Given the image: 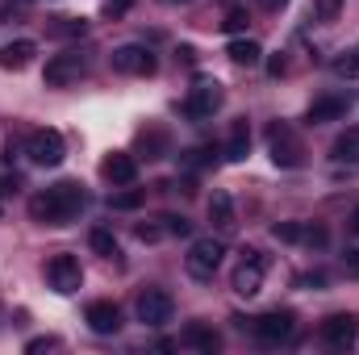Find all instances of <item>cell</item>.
<instances>
[{"mask_svg":"<svg viewBox=\"0 0 359 355\" xmlns=\"http://www.w3.org/2000/svg\"><path fill=\"white\" fill-rule=\"evenodd\" d=\"M222 100H226V92H222L217 80H196V88L188 92V100H184V117L205 121V117H213L222 109Z\"/></svg>","mask_w":359,"mask_h":355,"instance_id":"52a82bcc","label":"cell"},{"mask_svg":"<svg viewBox=\"0 0 359 355\" xmlns=\"http://www.w3.org/2000/svg\"><path fill=\"white\" fill-rule=\"evenodd\" d=\"M292 330H297L292 309H271V314H264V318L251 322V335H255L259 343H268V347L284 343V339H292Z\"/></svg>","mask_w":359,"mask_h":355,"instance_id":"8fae6325","label":"cell"},{"mask_svg":"<svg viewBox=\"0 0 359 355\" xmlns=\"http://www.w3.org/2000/svg\"><path fill=\"white\" fill-rule=\"evenodd\" d=\"M222 255H226L222 239H196L192 251H188V260H184V267H188L192 280H213V272L222 267Z\"/></svg>","mask_w":359,"mask_h":355,"instance_id":"277c9868","label":"cell"},{"mask_svg":"<svg viewBox=\"0 0 359 355\" xmlns=\"http://www.w3.org/2000/svg\"><path fill=\"white\" fill-rule=\"evenodd\" d=\"M271 234H276L280 243H301V234H305V226H301V222H280V226H276Z\"/></svg>","mask_w":359,"mask_h":355,"instance_id":"f1b7e54d","label":"cell"},{"mask_svg":"<svg viewBox=\"0 0 359 355\" xmlns=\"http://www.w3.org/2000/svg\"><path fill=\"white\" fill-rule=\"evenodd\" d=\"M330 159H334V163H359V126L343 130V134L334 138V147H330Z\"/></svg>","mask_w":359,"mask_h":355,"instance_id":"ffe728a7","label":"cell"},{"mask_svg":"<svg viewBox=\"0 0 359 355\" xmlns=\"http://www.w3.org/2000/svg\"><path fill=\"white\" fill-rule=\"evenodd\" d=\"M147 201L142 188H126V192H109V209H138Z\"/></svg>","mask_w":359,"mask_h":355,"instance_id":"cb8c5ba5","label":"cell"},{"mask_svg":"<svg viewBox=\"0 0 359 355\" xmlns=\"http://www.w3.org/2000/svg\"><path fill=\"white\" fill-rule=\"evenodd\" d=\"M46 34H50V38H84V34H88V21H84V17H55V21L46 25Z\"/></svg>","mask_w":359,"mask_h":355,"instance_id":"7402d4cb","label":"cell"},{"mask_svg":"<svg viewBox=\"0 0 359 355\" xmlns=\"http://www.w3.org/2000/svg\"><path fill=\"white\" fill-rule=\"evenodd\" d=\"M264 276H268V255H264V251H247L243 264L234 267L230 284H234L238 297H255V293L264 288Z\"/></svg>","mask_w":359,"mask_h":355,"instance_id":"ba28073f","label":"cell"},{"mask_svg":"<svg viewBox=\"0 0 359 355\" xmlns=\"http://www.w3.org/2000/svg\"><path fill=\"white\" fill-rule=\"evenodd\" d=\"M184 347H192V351H205V355H213L217 347H222V335L217 330H209V326H201V322H192L188 330H184V339H180Z\"/></svg>","mask_w":359,"mask_h":355,"instance_id":"ac0fdd59","label":"cell"},{"mask_svg":"<svg viewBox=\"0 0 359 355\" xmlns=\"http://www.w3.org/2000/svg\"><path fill=\"white\" fill-rule=\"evenodd\" d=\"M134 8V0H104V17H126Z\"/></svg>","mask_w":359,"mask_h":355,"instance_id":"1f68e13d","label":"cell"},{"mask_svg":"<svg viewBox=\"0 0 359 355\" xmlns=\"http://www.w3.org/2000/svg\"><path fill=\"white\" fill-rule=\"evenodd\" d=\"M34 55H38V46H34L29 38L4 42V46H0V67H4V72H25V67L34 63Z\"/></svg>","mask_w":359,"mask_h":355,"instance_id":"2e32d148","label":"cell"},{"mask_svg":"<svg viewBox=\"0 0 359 355\" xmlns=\"http://www.w3.org/2000/svg\"><path fill=\"white\" fill-rule=\"evenodd\" d=\"M334 76H343V80H359V51H347V55L334 59Z\"/></svg>","mask_w":359,"mask_h":355,"instance_id":"d4e9b609","label":"cell"},{"mask_svg":"<svg viewBox=\"0 0 359 355\" xmlns=\"http://www.w3.org/2000/svg\"><path fill=\"white\" fill-rule=\"evenodd\" d=\"M84 72H88V59H84L80 51H63V55L46 59V72H42V80H46L50 88H67V84H76Z\"/></svg>","mask_w":359,"mask_h":355,"instance_id":"8992f818","label":"cell"},{"mask_svg":"<svg viewBox=\"0 0 359 355\" xmlns=\"http://www.w3.org/2000/svg\"><path fill=\"white\" fill-rule=\"evenodd\" d=\"M209 222H213L217 230H230V226H234V201H230V192L217 188V192L209 196Z\"/></svg>","mask_w":359,"mask_h":355,"instance_id":"44dd1931","label":"cell"},{"mask_svg":"<svg viewBox=\"0 0 359 355\" xmlns=\"http://www.w3.org/2000/svg\"><path fill=\"white\" fill-rule=\"evenodd\" d=\"M347 109H351V100H347V96H318V100L309 105L305 121H309V126H322V121H339V117H347Z\"/></svg>","mask_w":359,"mask_h":355,"instance_id":"9a60e30c","label":"cell"},{"mask_svg":"<svg viewBox=\"0 0 359 355\" xmlns=\"http://www.w3.org/2000/svg\"><path fill=\"white\" fill-rule=\"evenodd\" d=\"M84 322L92 326V335H117L121 330V309L113 301H92L84 309Z\"/></svg>","mask_w":359,"mask_h":355,"instance_id":"5bb4252c","label":"cell"},{"mask_svg":"<svg viewBox=\"0 0 359 355\" xmlns=\"http://www.w3.org/2000/svg\"><path fill=\"white\" fill-rule=\"evenodd\" d=\"M100 176L109 180V184H117V188H126V184L138 180V159L126 155V151H113V155L100 159Z\"/></svg>","mask_w":359,"mask_h":355,"instance_id":"4fadbf2b","label":"cell"},{"mask_svg":"<svg viewBox=\"0 0 359 355\" xmlns=\"http://www.w3.org/2000/svg\"><path fill=\"white\" fill-rule=\"evenodd\" d=\"M46 284L55 288V293H63V297H72V293H80V284H84V267L76 255H55L50 264H46Z\"/></svg>","mask_w":359,"mask_h":355,"instance_id":"30bf717a","label":"cell"},{"mask_svg":"<svg viewBox=\"0 0 359 355\" xmlns=\"http://www.w3.org/2000/svg\"><path fill=\"white\" fill-rule=\"evenodd\" d=\"M25 155H29V163H38V168H59L63 159H67V142H63V134L59 130H34L29 138H25Z\"/></svg>","mask_w":359,"mask_h":355,"instance_id":"3957f363","label":"cell"},{"mask_svg":"<svg viewBox=\"0 0 359 355\" xmlns=\"http://www.w3.org/2000/svg\"><path fill=\"white\" fill-rule=\"evenodd\" d=\"M109 63H113V72H121V76H155V55H151V46H138V42H126V46H117L113 55H109Z\"/></svg>","mask_w":359,"mask_h":355,"instance_id":"5b68a950","label":"cell"},{"mask_svg":"<svg viewBox=\"0 0 359 355\" xmlns=\"http://www.w3.org/2000/svg\"><path fill=\"white\" fill-rule=\"evenodd\" d=\"M50 347H59V339H55V335H42V339H29V343H25V351H29V355L50 351Z\"/></svg>","mask_w":359,"mask_h":355,"instance_id":"4dcf8cb0","label":"cell"},{"mask_svg":"<svg viewBox=\"0 0 359 355\" xmlns=\"http://www.w3.org/2000/svg\"><path fill=\"white\" fill-rule=\"evenodd\" d=\"M159 222H163V217H159ZM134 234H138V243H159V239H168V222H163V226L142 222V226H134Z\"/></svg>","mask_w":359,"mask_h":355,"instance_id":"4316f807","label":"cell"},{"mask_svg":"<svg viewBox=\"0 0 359 355\" xmlns=\"http://www.w3.org/2000/svg\"><path fill=\"white\" fill-rule=\"evenodd\" d=\"M301 243H309V247H326V243H330V234H326L322 226H305V234H301Z\"/></svg>","mask_w":359,"mask_h":355,"instance_id":"f546056e","label":"cell"},{"mask_svg":"<svg viewBox=\"0 0 359 355\" xmlns=\"http://www.w3.org/2000/svg\"><path fill=\"white\" fill-rule=\"evenodd\" d=\"M351 230H355V234H359V205H355V209H351Z\"/></svg>","mask_w":359,"mask_h":355,"instance_id":"d590c367","label":"cell"},{"mask_svg":"<svg viewBox=\"0 0 359 355\" xmlns=\"http://www.w3.org/2000/svg\"><path fill=\"white\" fill-rule=\"evenodd\" d=\"M84 205H88V192L80 188V180H59L46 192L29 196V217L42 222V226H67V222L80 217Z\"/></svg>","mask_w":359,"mask_h":355,"instance_id":"6da1fadb","label":"cell"},{"mask_svg":"<svg viewBox=\"0 0 359 355\" xmlns=\"http://www.w3.org/2000/svg\"><path fill=\"white\" fill-rule=\"evenodd\" d=\"M8 4H21V8H25V4H29V0H8Z\"/></svg>","mask_w":359,"mask_h":355,"instance_id":"8d00e7d4","label":"cell"},{"mask_svg":"<svg viewBox=\"0 0 359 355\" xmlns=\"http://www.w3.org/2000/svg\"><path fill=\"white\" fill-rule=\"evenodd\" d=\"M226 55H230V63H238V67H259V63H264V46H259L255 38H234V42L226 46Z\"/></svg>","mask_w":359,"mask_h":355,"instance_id":"e0dca14e","label":"cell"},{"mask_svg":"<svg viewBox=\"0 0 359 355\" xmlns=\"http://www.w3.org/2000/svg\"><path fill=\"white\" fill-rule=\"evenodd\" d=\"M172 314H176V301H172V293L168 288H147L142 297H138V322L142 326H168L172 322Z\"/></svg>","mask_w":359,"mask_h":355,"instance_id":"9c48e42d","label":"cell"},{"mask_svg":"<svg viewBox=\"0 0 359 355\" xmlns=\"http://www.w3.org/2000/svg\"><path fill=\"white\" fill-rule=\"evenodd\" d=\"M268 151L276 168H301L305 163V147L297 138V130L288 121H271L268 126Z\"/></svg>","mask_w":359,"mask_h":355,"instance_id":"7a4b0ae2","label":"cell"},{"mask_svg":"<svg viewBox=\"0 0 359 355\" xmlns=\"http://www.w3.org/2000/svg\"><path fill=\"white\" fill-rule=\"evenodd\" d=\"M339 13H343V0H313V8H309L313 21H334Z\"/></svg>","mask_w":359,"mask_h":355,"instance_id":"484cf974","label":"cell"},{"mask_svg":"<svg viewBox=\"0 0 359 355\" xmlns=\"http://www.w3.org/2000/svg\"><path fill=\"white\" fill-rule=\"evenodd\" d=\"M92 251L100 255V260H121V247H117V239H113V230H104V226H96L88 234Z\"/></svg>","mask_w":359,"mask_h":355,"instance_id":"603a6c76","label":"cell"},{"mask_svg":"<svg viewBox=\"0 0 359 355\" xmlns=\"http://www.w3.org/2000/svg\"><path fill=\"white\" fill-rule=\"evenodd\" d=\"M247 21H251V17H247V8H226L222 29H226V34H243V29H247Z\"/></svg>","mask_w":359,"mask_h":355,"instance_id":"83f0119b","label":"cell"},{"mask_svg":"<svg viewBox=\"0 0 359 355\" xmlns=\"http://www.w3.org/2000/svg\"><path fill=\"white\" fill-rule=\"evenodd\" d=\"M284 4H288V0H264V8H271V13H276V8H284Z\"/></svg>","mask_w":359,"mask_h":355,"instance_id":"e575fe53","label":"cell"},{"mask_svg":"<svg viewBox=\"0 0 359 355\" xmlns=\"http://www.w3.org/2000/svg\"><path fill=\"white\" fill-rule=\"evenodd\" d=\"M247 151H251V126H247V117H243V121H234V126H230L226 159H230V163H243V159H247Z\"/></svg>","mask_w":359,"mask_h":355,"instance_id":"d6986e66","label":"cell"},{"mask_svg":"<svg viewBox=\"0 0 359 355\" xmlns=\"http://www.w3.org/2000/svg\"><path fill=\"white\" fill-rule=\"evenodd\" d=\"M318 335H322V343H326L330 351H347V347H355V339H359L355 314H330V318L318 326Z\"/></svg>","mask_w":359,"mask_h":355,"instance_id":"7c38bea8","label":"cell"},{"mask_svg":"<svg viewBox=\"0 0 359 355\" xmlns=\"http://www.w3.org/2000/svg\"><path fill=\"white\" fill-rule=\"evenodd\" d=\"M347 267H351V272H359V251H347Z\"/></svg>","mask_w":359,"mask_h":355,"instance_id":"836d02e7","label":"cell"},{"mask_svg":"<svg viewBox=\"0 0 359 355\" xmlns=\"http://www.w3.org/2000/svg\"><path fill=\"white\" fill-rule=\"evenodd\" d=\"M284 72H288V63H284V55H271V59H268V76H276V80H280Z\"/></svg>","mask_w":359,"mask_h":355,"instance_id":"d6a6232c","label":"cell"}]
</instances>
